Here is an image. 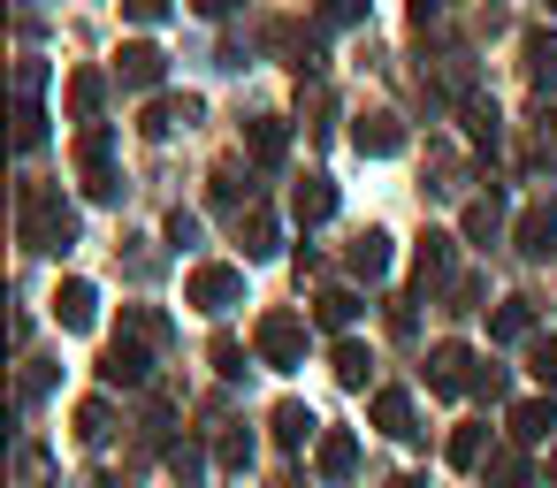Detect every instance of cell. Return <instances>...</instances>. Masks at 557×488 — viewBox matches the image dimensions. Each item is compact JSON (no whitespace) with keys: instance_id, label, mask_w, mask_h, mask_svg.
I'll return each instance as SVG.
<instances>
[{"instance_id":"28","label":"cell","mask_w":557,"mask_h":488,"mask_svg":"<svg viewBox=\"0 0 557 488\" xmlns=\"http://www.w3.org/2000/svg\"><path fill=\"white\" fill-rule=\"evenodd\" d=\"M16 146H24V153H39V146H47V108H39V100H24V108H16Z\"/></svg>"},{"instance_id":"38","label":"cell","mask_w":557,"mask_h":488,"mask_svg":"<svg viewBox=\"0 0 557 488\" xmlns=\"http://www.w3.org/2000/svg\"><path fill=\"white\" fill-rule=\"evenodd\" d=\"M123 16H131V24H161V16H169V0H123Z\"/></svg>"},{"instance_id":"42","label":"cell","mask_w":557,"mask_h":488,"mask_svg":"<svg viewBox=\"0 0 557 488\" xmlns=\"http://www.w3.org/2000/svg\"><path fill=\"white\" fill-rule=\"evenodd\" d=\"M435 9H450V0H412V24H428Z\"/></svg>"},{"instance_id":"1","label":"cell","mask_w":557,"mask_h":488,"mask_svg":"<svg viewBox=\"0 0 557 488\" xmlns=\"http://www.w3.org/2000/svg\"><path fill=\"white\" fill-rule=\"evenodd\" d=\"M70 237H77L70 199H62L54 184H24V245H32V252H62Z\"/></svg>"},{"instance_id":"2","label":"cell","mask_w":557,"mask_h":488,"mask_svg":"<svg viewBox=\"0 0 557 488\" xmlns=\"http://www.w3.org/2000/svg\"><path fill=\"white\" fill-rule=\"evenodd\" d=\"M237 298H245V267H230V260H207L184 275V305H199V313H230Z\"/></svg>"},{"instance_id":"25","label":"cell","mask_w":557,"mask_h":488,"mask_svg":"<svg viewBox=\"0 0 557 488\" xmlns=\"http://www.w3.org/2000/svg\"><path fill=\"white\" fill-rule=\"evenodd\" d=\"M123 336H138V343H169V321H161L153 305H123Z\"/></svg>"},{"instance_id":"24","label":"cell","mask_w":557,"mask_h":488,"mask_svg":"<svg viewBox=\"0 0 557 488\" xmlns=\"http://www.w3.org/2000/svg\"><path fill=\"white\" fill-rule=\"evenodd\" d=\"M412 275H420V290L450 275V237H443V229H428V237H420V260H412Z\"/></svg>"},{"instance_id":"34","label":"cell","mask_w":557,"mask_h":488,"mask_svg":"<svg viewBox=\"0 0 557 488\" xmlns=\"http://www.w3.org/2000/svg\"><path fill=\"white\" fill-rule=\"evenodd\" d=\"M466 138H473V146H496V108H488V100L466 108Z\"/></svg>"},{"instance_id":"29","label":"cell","mask_w":557,"mask_h":488,"mask_svg":"<svg viewBox=\"0 0 557 488\" xmlns=\"http://www.w3.org/2000/svg\"><path fill=\"white\" fill-rule=\"evenodd\" d=\"M496 222H504V207H496V191L466 207V237H473V245H488V237H496Z\"/></svg>"},{"instance_id":"19","label":"cell","mask_w":557,"mask_h":488,"mask_svg":"<svg viewBox=\"0 0 557 488\" xmlns=\"http://www.w3.org/2000/svg\"><path fill=\"white\" fill-rule=\"evenodd\" d=\"M176 123H199V100H191V92H184V100H153L138 130H146V138H169Z\"/></svg>"},{"instance_id":"44","label":"cell","mask_w":557,"mask_h":488,"mask_svg":"<svg viewBox=\"0 0 557 488\" xmlns=\"http://www.w3.org/2000/svg\"><path fill=\"white\" fill-rule=\"evenodd\" d=\"M549 480H557V450H549Z\"/></svg>"},{"instance_id":"9","label":"cell","mask_w":557,"mask_h":488,"mask_svg":"<svg viewBox=\"0 0 557 488\" xmlns=\"http://www.w3.org/2000/svg\"><path fill=\"white\" fill-rule=\"evenodd\" d=\"M54 321H62V328H92V321H100V290H92L85 275H70V283L54 290Z\"/></svg>"},{"instance_id":"26","label":"cell","mask_w":557,"mask_h":488,"mask_svg":"<svg viewBox=\"0 0 557 488\" xmlns=\"http://www.w3.org/2000/svg\"><path fill=\"white\" fill-rule=\"evenodd\" d=\"M108 427H115L108 397H85V404H77V442H108Z\"/></svg>"},{"instance_id":"39","label":"cell","mask_w":557,"mask_h":488,"mask_svg":"<svg viewBox=\"0 0 557 488\" xmlns=\"http://www.w3.org/2000/svg\"><path fill=\"white\" fill-rule=\"evenodd\" d=\"M473 397H488V404H496V397H504V374H496V366H473Z\"/></svg>"},{"instance_id":"22","label":"cell","mask_w":557,"mask_h":488,"mask_svg":"<svg viewBox=\"0 0 557 488\" xmlns=\"http://www.w3.org/2000/svg\"><path fill=\"white\" fill-rule=\"evenodd\" d=\"M313 465H321V480H344V473L359 465V442H351V435H321V442H313Z\"/></svg>"},{"instance_id":"5","label":"cell","mask_w":557,"mask_h":488,"mask_svg":"<svg viewBox=\"0 0 557 488\" xmlns=\"http://www.w3.org/2000/svg\"><path fill=\"white\" fill-rule=\"evenodd\" d=\"M77 176H85L92 199H115V138L108 130H85L77 138Z\"/></svg>"},{"instance_id":"16","label":"cell","mask_w":557,"mask_h":488,"mask_svg":"<svg viewBox=\"0 0 557 488\" xmlns=\"http://www.w3.org/2000/svg\"><path fill=\"white\" fill-rule=\"evenodd\" d=\"M237 245H245V260H268L275 252V214L268 207H245L237 214Z\"/></svg>"},{"instance_id":"21","label":"cell","mask_w":557,"mask_h":488,"mask_svg":"<svg viewBox=\"0 0 557 488\" xmlns=\"http://www.w3.org/2000/svg\"><path fill=\"white\" fill-rule=\"evenodd\" d=\"M268 427H275V442H283V450H306V435H313V412L283 397V404L268 412Z\"/></svg>"},{"instance_id":"7","label":"cell","mask_w":557,"mask_h":488,"mask_svg":"<svg viewBox=\"0 0 557 488\" xmlns=\"http://www.w3.org/2000/svg\"><path fill=\"white\" fill-rule=\"evenodd\" d=\"M146 374H153V366H146V343H138V336H115V343L100 351V381H108V389H138Z\"/></svg>"},{"instance_id":"12","label":"cell","mask_w":557,"mask_h":488,"mask_svg":"<svg viewBox=\"0 0 557 488\" xmlns=\"http://www.w3.org/2000/svg\"><path fill=\"white\" fill-rule=\"evenodd\" d=\"M161 70H169V54H161V47H146V39L115 54V77H123V85H138V92H146V85H161Z\"/></svg>"},{"instance_id":"33","label":"cell","mask_w":557,"mask_h":488,"mask_svg":"<svg viewBox=\"0 0 557 488\" xmlns=\"http://www.w3.org/2000/svg\"><path fill=\"white\" fill-rule=\"evenodd\" d=\"M207 359H214V374H222V381H237V374H245V343H237V336H214V351H207Z\"/></svg>"},{"instance_id":"4","label":"cell","mask_w":557,"mask_h":488,"mask_svg":"<svg viewBox=\"0 0 557 488\" xmlns=\"http://www.w3.org/2000/svg\"><path fill=\"white\" fill-rule=\"evenodd\" d=\"M351 146L367 161H389V153H405V123L389 108H367V115H351Z\"/></svg>"},{"instance_id":"36","label":"cell","mask_w":557,"mask_h":488,"mask_svg":"<svg viewBox=\"0 0 557 488\" xmlns=\"http://www.w3.org/2000/svg\"><path fill=\"white\" fill-rule=\"evenodd\" d=\"M237 191H245V176L237 168H214V207H237Z\"/></svg>"},{"instance_id":"43","label":"cell","mask_w":557,"mask_h":488,"mask_svg":"<svg viewBox=\"0 0 557 488\" xmlns=\"http://www.w3.org/2000/svg\"><path fill=\"white\" fill-rule=\"evenodd\" d=\"M389 488H428V480H420V473H397V480H389Z\"/></svg>"},{"instance_id":"30","label":"cell","mask_w":557,"mask_h":488,"mask_svg":"<svg viewBox=\"0 0 557 488\" xmlns=\"http://www.w3.org/2000/svg\"><path fill=\"white\" fill-rule=\"evenodd\" d=\"M313 313H321L329 328H351V321H359V298H351V290H321V298H313Z\"/></svg>"},{"instance_id":"27","label":"cell","mask_w":557,"mask_h":488,"mask_svg":"<svg viewBox=\"0 0 557 488\" xmlns=\"http://www.w3.org/2000/svg\"><path fill=\"white\" fill-rule=\"evenodd\" d=\"M313 16H321V32H351V24H367V0H313Z\"/></svg>"},{"instance_id":"31","label":"cell","mask_w":557,"mask_h":488,"mask_svg":"<svg viewBox=\"0 0 557 488\" xmlns=\"http://www.w3.org/2000/svg\"><path fill=\"white\" fill-rule=\"evenodd\" d=\"M481 450H488V427H458V435H450V465H458V473H473Z\"/></svg>"},{"instance_id":"37","label":"cell","mask_w":557,"mask_h":488,"mask_svg":"<svg viewBox=\"0 0 557 488\" xmlns=\"http://www.w3.org/2000/svg\"><path fill=\"white\" fill-rule=\"evenodd\" d=\"M245 458H252V435H245V427H237V435H222V465H230V473H237V465H245Z\"/></svg>"},{"instance_id":"20","label":"cell","mask_w":557,"mask_h":488,"mask_svg":"<svg viewBox=\"0 0 557 488\" xmlns=\"http://www.w3.org/2000/svg\"><path fill=\"white\" fill-rule=\"evenodd\" d=\"M329 366H336V381H344V389H367V374H374V351L344 336V343L329 351Z\"/></svg>"},{"instance_id":"8","label":"cell","mask_w":557,"mask_h":488,"mask_svg":"<svg viewBox=\"0 0 557 488\" xmlns=\"http://www.w3.org/2000/svg\"><path fill=\"white\" fill-rule=\"evenodd\" d=\"M245 153H252L260 168H275V161L290 153V123H283V115H252V123H245Z\"/></svg>"},{"instance_id":"15","label":"cell","mask_w":557,"mask_h":488,"mask_svg":"<svg viewBox=\"0 0 557 488\" xmlns=\"http://www.w3.org/2000/svg\"><path fill=\"white\" fill-rule=\"evenodd\" d=\"M374 427L397 435V442H412V435H420V427H412V397H405V389H374Z\"/></svg>"},{"instance_id":"14","label":"cell","mask_w":557,"mask_h":488,"mask_svg":"<svg viewBox=\"0 0 557 488\" xmlns=\"http://www.w3.org/2000/svg\"><path fill=\"white\" fill-rule=\"evenodd\" d=\"M344 267L367 275V283H382V275H389V237H382V229H359L351 252H344Z\"/></svg>"},{"instance_id":"45","label":"cell","mask_w":557,"mask_h":488,"mask_svg":"<svg viewBox=\"0 0 557 488\" xmlns=\"http://www.w3.org/2000/svg\"><path fill=\"white\" fill-rule=\"evenodd\" d=\"M549 9H557V0H549Z\"/></svg>"},{"instance_id":"3","label":"cell","mask_w":557,"mask_h":488,"mask_svg":"<svg viewBox=\"0 0 557 488\" xmlns=\"http://www.w3.org/2000/svg\"><path fill=\"white\" fill-rule=\"evenodd\" d=\"M252 351H260V366L290 374V366L306 359V321H298V313H260V336H252Z\"/></svg>"},{"instance_id":"6","label":"cell","mask_w":557,"mask_h":488,"mask_svg":"<svg viewBox=\"0 0 557 488\" xmlns=\"http://www.w3.org/2000/svg\"><path fill=\"white\" fill-rule=\"evenodd\" d=\"M473 366H481V359H473L466 343H435V351H428V389H435V397H458V389H473Z\"/></svg>"},{"instance_id":"11","label":"cell","mask_w":557,"mask_h":488,"mask_svg":"<svg viewBox=\"0 0 557 488\" xmlns=\"http://www.w3.org/2000/svg\"><path fill=\"white\" fill-rule=\"evenodd\" d=\"M519 70H527L534 85H549V77H557V32H549V24L519 32Z\"/></svg>"},{"instance_id":"13","label":"cell","mask_w":557,"mask_h":488,"mask_svg":"<svg viewBox=\"0 0 557 488\" xmlns=\"http://www.w3.org/2000/svg\"><path fill=\"white\" fill-rule=\"evenodd\" d=\"M290 214H298L306 229H313V222H329V214H336V184H329V176H306V184H290Z\"/></svg>"},{"instance_id":"10","label":"cell","mask_w":557,"mask_h":488,"mask_svg":"<svg viewBox=\"0 0 557 488\" xmlns=\"http://www.w3.org/2000/svg\"><path fill=\"white\" fill-rule=\"evenodd\" d=\"M511 237H519V252H527V260H557V207H527Z\"/></svg>"},{"instance_id":"23","label":"cell","mask_w":557,"mask_h":488,"mask_svg":"<svg viewBox=\"0 0 557 488\" xmlns=\"http://www.w3.org/2000/svg\"><path fill=\"white\" fill-rule=\"evenodd\" d=\"M100 100H108V77H100V70H77V77H70V115H77V123H92V115H100Z\"/></svg>"},{"instance_id":"18","label":"cell","mask_w":557,"mask_h":488,"mask_svg":"<svg viewBox=\"0 0 557 488\" xmlns=\"http://www.w3.org/2000/svg\"><path fill=\"white\" fill-rule=\"evenodd\" d=\"M549 427H557V404H549V397L511 404V435H519V442H549Z\"/></svg>"},{"instance_id":"17","label":"cell","mask_w":557,"mask_h":488,"mask_svg":"<svg viewBox=\"0 0 557 488\" xmlns=\"http://www.w3.org/2000/svg\"><path fill=\"white\" fill-rule=\"evenodd\" d=\"M488 336H496V343H519V336H534V298H504V305L488 313Z\"/></svg>"},{"instance_id":"32","label":"cell","mask_w":557,"mask_h":488,"mask_svg":"<svg viewBox=\"0 0 557 488\" xmlns=\"http://www.w3.org/2000/svg\"><path fill=\"white\" fill-rule=\"evenodd\" d=\"M527 374L557 389V336H534V343H527Z\"/></svg>"},{"instance_id":"35","label":"cell","mask_w":557,"mask_h":488,"mask_svg":"<svg viewBox=\"0 0 557 488\" xmlns=\"http://www.w3.org/2000/svg\"><path fill=\"white\" fill-rule=\"evenodd\" d=\"M169 473H176V480H184V488H191V480H199V473H207V458H199V450H191V442H176V450H169Z\"/></svg>"},{"instance_id":"41","label":"cell","mask_w":557,"mask_h":488,"mask_svg":"<svg viewBox=\"0 0 557 488\" xmlns=\"http://www.w3.org/2000/svg\"><path fill=\"white\" fill-rule=\"evenodd\" d=\"M230 9H237V0H191V16H207V24H222Z\"/></svg>"},{"instance_id":"40","label":"cell","mask_w":557,"mask_h":488,"mask_svg":"<svg viewBox=\"0 0 557 488\" xmlns=\"http://www.w3.org/2000/svg\"><path fill=\"white\" fill-rule=\"evenodd\" d=\"M488 473H496V480H504V488H519V480H527V465H519V458H511V450H504V458H496V465H488Z\"/></svg>"}]
</instances>
